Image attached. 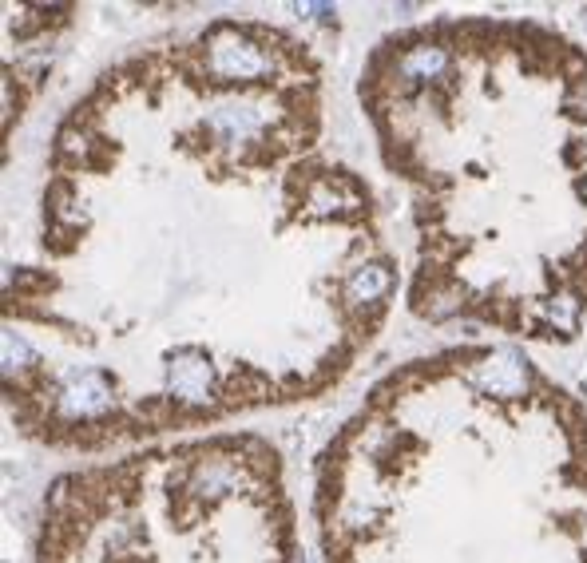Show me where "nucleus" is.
Here are the masks:
<instances>
[{
  "label": "nucleus",
  "instance_id": "1",
  "mask_svg": "<svg viewBox=\"0 0 587 563\" xmlns=\"http://www.w3.org/2000/svg\"><path fill=\"white\" fill-rule=\"evenodd\" d=\"M36 563H294L278 452L219 437L68 472L44 500Z\"/></svg>",
  "mask_w": 587,
  "mask_h": 563
}]
</instances>
